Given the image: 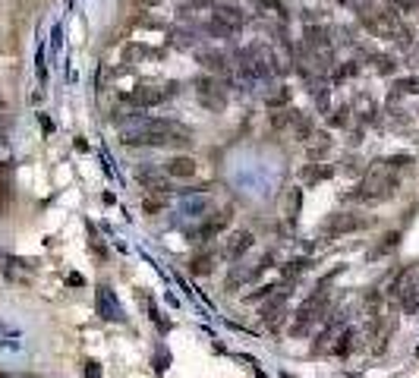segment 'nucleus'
I'll return each mask as SVG.
<instances>
[{
	"label": "nucleus",
	"mask_w": 419,
	"mask_h": 378,
	"mask_svg": "<svg viewBox=\"0 0 419 378\" xmlns=\"http://www.w3.org/2000/svg\"><path fill=\"white\" fill-rule=\"evenodd\" d=\"M199 63L205 69H212V73H224L227 69V57L221 51H199Z\"/></svg>",
	"instance_id": "obj_13"
},
{
	"label": "nucleus",
	"mask_w": 419,
	"mask_h": 378,
	"mask_svg": "<svg viewBox=\"0 0 419 378\" xmlns=\"http://www.w3.org/2000/svg\"><path fill=\"white\" fill-rule=\"evenodd\" d=\"M214 261H218V252H212V249H208V252H199L193 261H189V271H193V275H208Z\"/></svg>",
	"instance_id": "obj_14"
},
{
	"label": "nucleus",
	"mask_w": 419,
	"mask_h": 378,
	"mask_svg": "<svg viewBox=\"0 0 419 378\" xmlns=\"http://www.w3.org/2000/svg\"><path fill=\"white\" fill-rule=\"evenodd\" d=\"M126 145H171V148H186L193 145V130L177 120H158V117H145L136 120V126L123 130Z\"/></svg>",
	"instance_id": "obj_1"
},
{
	"label": "nucleus",
	"mask_w": 419,
	"mask_h": 378,
	"mask_svg": "<svg viewBox=\"0 0 419 378\" xmlns=\"http://www.w3.org/2000/svg\"><path fill=\"white\" fill-rule=\"evenodd\" d=\"M262 3H265L268 10H277L281 16H287V13H284V3H281V0H262Z\"/></svg>",
	"instance_id": "obj_21"
},
{
	"label": "nucleus",
	"mask_w": 419,
	"mask_h": 378,
	"mask_svg": "<svg viewBox=\"0 0 419 378\" xmlns=\"http://www.w3.org/2000/svg\"><path fill=\"white\" fill-rule=\"evenodd\" d=\"M353 350V328H344L341 334L334 337V347H331V353H334L337 359H347Z\"/></svg>",
	"instance_id": "obj_12"
},
{
	"label": "nucleus",
	"mask_w": 419,
	"mask_h": 378,
	"mask_svg": "<svg viewBox=\"0 0 419 378\" xmlns=\"http://www.w3.org/2000/svg\"><path fill=\"white\" fill-rule=\"evenodd\" d=\"M196 173V161L186 158V155H177V158H171L164 164V177H173V180H186Z\"/></svg>",
	"instance_id": "obj_10"
},
{
	"label": "nucleus",
	"mask_w": 419,
	"mask_h": 378,
	"mask_svg": "<svg viewBox=\"0 0 419 378\" xmlns=\"http://www.w3.org/2000/svg\"><path fill=\"white\" fill-rule=\"evenodd\" d=\"M0 378H16V375H10V372H0Z\"/></svg>",
	"instance_id": "obj_22"
},
{
	"label": "nucleus",
	"mask_w": 419,
	"mask_h": 378,
	"mask_svg": "<svg viewBox=\"0 0 419 378\" xmlns=\"http://www.w3.org/2000/svg\"><path fill=\"white\" fill-rule=\"evenodd\" d=\"M397 89L407 92V95H416V92H419V79H400Z\"/></svg>",
	"instance_id": "obj_18"
},
{
	"label": "nucleus",
	"mask_w": 419,
	"mask_h": 378,
	"mask_svg": "<svg viewBox=\"0 0 419 378\" xmlns=\"http://www.w3.org/2000/svg\"><path fill=\"white\" fill-rule=\"evenodd\" d=\"M142 180V186H148V193H171V180L167 177H155V173H145V177H139Z\"/></svg>",
	"instance_id": "obj_15"
},
{
	"label": "nucleus",
	"mask_w": 419,
	"mask_h": 378,
	"mask_svg": "<svg viewBox=\"0 0 419 378\" xmlns=\"http://www.w3.org/2000/svg\"><path fill=\"white\" fill-rule=\"evenodd\" d=\"M95 306H98V316L108 318V322H126L123 309H120V302L114 300V293H110L104 284L95 290Z\"/></svg>",
	"instance_id": "obj_8"
},
{
	"label": "nucleus",
	"mask_w": 419,
	"mask_h": 378,
	"mask_svg": "<svg viewBox=\"0 0 419 378\" xmlns=\"http://www.w3.org/2000/svg\"><path fill=\"white\" fill-rule=\"evenodd\" d=\"M85 378H101V366H98V363H85Z\"/></svg>",
	"instance_id": "obj_20"
},
{
	"label": "nucleus",
	"mask_w": 419,
	"mask_h": 378,
	"mask_svg": "<svg viewBox=\"0 0 419 378\" xmlns=\"http://www.w3.org/2000/svg\"><path fill=\"white\" fill-rule=\"evenodd\" d=\"M312 139H316V142L309 145V155H312V158H316V155H325V151L331 148V136H328V132H316Z\"/></svg>",
	"instance_id": "obj_16"
},
{
	"label": "nucleus",
	"mask_w": 419,
	"mask_h": 378,
	"mask_svg": "<svg viewBox=\"0 0 419 378\" xmlns=\"http://www.w3.org/2000/svg\"><path fill=\"white\" fill-rule=\"evenodd\" d=\"M397 186H400V180H397V173L391 171V167L385 164V161H378L375 167H372L369 173H366V180H363V193H353L350 199H363V202H385V199H391L394 193H397Z\"/></svg>",
	"instance_id": "obj_2"
},
{
	"label": "nucleus",
	"mask_w": 419,
	"mask_h": 378,
	"mask_svg": "<svg viewBox=\"0 0 419 378\" xmlns=\"http://www.w3.org/2000/svg\"><path fill=\"white\" fill-rule=\"evenodd\" d=\"M331 120H334L337 126L347 123V120H350V108H337V110H334V117H331Z\"/></svg>",
	"instance_id": "obj_19"
},
{
	"label": "nucleus",
	"mask_w": 419,
	"mask_h": 378,
	"mask_svg": "<svg viewBox=\"0 0 419 378\" xmlns=\"http://www.w3.org/2000/svg\"><path fill=\"white\" fill-rule=\"evenodd\" d=\"M331 173H334V167H322V171H318V167H306L302 177H306V180H328Z\"/></svg>",
	"instance_id": "obj_17"
},
{
	"label": "nucleus",
	"mask_w": 419,
	"mask_h": 378,
	"mask_svg": "<svg viewBox=\"0 0 419 378\" xmlns=\"http://www.w3.org/2000/svg\"><path fill=\"white\" fill-rule=\"evenodd\" d=\"M369 224H372L369 218H359V214L344 212V214H331L322 234H325V237H341V234H353V230H363V227H369Z\"/></svg>",
	"instance_id": "obj_5"
},
{
	"label": "nucleus",
	"mask_w": 419,
	"mask_h": 378,
	"mask_svg": "<svg viewBox=\"0 0 419 378\" xmlns=\"http://www.w3.org/2000/svg\"><path fill=\"white\" fill-rule=\"evenodd\" d=\"M3 108H7V104H3V98H0V110H3Z\"/></svg>",
	"instance_id": "obj_24"
},
{
	"label": "nucleus",
	"mask_w": 419,
	"mask_h": 378,
	"mask_svg": "<svg viewBox=\"0 0 419 378\" xmlns=\"http://www.w3.org/2000/svg\"><path fill=\"white\" fill-rule=\"evenodd\" d=\"M416 356H419V347H416Z\"/></svg>",
	"instance_id": "obj_25"
},
{
	"label": "nucleus",
	"mask_w": 419,
	"mask_h": 378,
	"mask_svg": "<svg viewBox=\"0 0 419 378\" xmlns=\"http://www.w3.org/2000/svg\"><path fill=\"white\" fill-rule=\"evenodd\" d=\"M177 95V83L171 85H136V89L126 95V101L136 104V108H158V104H164L167 98Z\"/></svg>",
	"instance_id": "obj_4"
},
{
	"label": "nucleus",
	"mask_w": 419,
	"mask_h": 378,
	"mask_svg": "<svg viewBox=\"0 0 419 378\" xmlns=\"http://www.w3.org/2000/svg\"><path fill=\"white\" fill-rule=\"evenodd\" d=\"M214 19H218L221 26H227L230 32H237L240 26H246V13H243V10H237V7H230V3H224V7L214 10Z\"/></svg>",
	"instance_id": "obj_11"
},
{
	"label": "nucleus",
	"mask_w": 419,
	"mask_h": 378,
	"mask_svg": "<svg viewBox=\"0 0 419 378\" xmlns=\"http://www.w3.org/2000/svg\"><path fill=\"white\" fill-rule=\"evenodd\" d=\"M249 249H253V234H249V230H237V234L227 240V246H224V259L237 261L243 252H249Z\"/></svg>",
	"instance_id": "obj_9"
},
{
	"label": "nucleus",
	"mask_w": 419,
	"mask_h": 378,
	"mask_svg": "<svg viewBox=\"0 0 419 378\" xmlns=\"http://www.w3.org/2000/svg\"><path fill=\"white\" fill-rule=\"evenodd\" d=\"M281 378H296V375H290V372H281Z\"/></svg>",
	"instance_id": "obj_23"
},
{
	"label": "nucleus",
	"mask_w": 419,
	"mask_h": 378,
	"mask_svg": "<svg viewBox=\"0 0 419 378\" xmlns=\"http://www.w3.org/2000/svg\"><path fill=\"white\" fill-rule=\"evenodd\" d=\"M391 296L400 302V309H404L407 316L419 312V271L416 268L400 271L391 284Z\"/></svg>",
	"instance_id": "obj_3"
},
{
	"label": "nucleus",
	"mask_w": 419,
	"mask_h": 378,
	"mask_svg": "<svg viewBox=\"0 0 419 378\" xmlns=\"http://www.w3.org/2000/svg\"><path fill=\"white\" fill-rule=\"evenodd\" d=\"M230 221H234V214H230V208H224V212H214L212 218L205 221V224H202V227H196V230H193V237H189V240H193V243H208V240H214V237H218V234H224V230H227V224H230Z\"/></svg>",
	"instance_id": "obj_6"
},
{
	"label": "nucleus",
	"mask_w": 419,
	"mask_h": 378,
	"mask_svg": "<svg viewBox=\"0 0 419 378\" xmlns=\"http://www.w3.org/2000/svg\"><path fill=\"white\" fill-rule=\"evenodd\" d=\"M193 85H196V95H199V101L205 104L208 110H221V108L227 104L224 95L218 92V83H214L212 76H199V79H196Z\"/></svg>",
	"instance_id": "obj_7"
}]
</instances>
